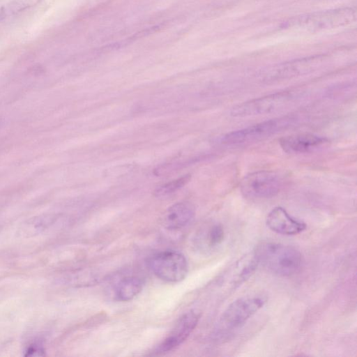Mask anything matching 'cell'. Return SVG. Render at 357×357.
Listing matches in <instances>:
<instances>
[{"mask_svg": "<svg viewBox=\"0 0 357 357\" xmlns=\"http://www.w3.org/2000/svg\"><path fill=\"white\" fill-rule=\"evenodd\" d=\"M252 255L258 264L280 276L296 273L302 264V256L298 250L279 243H261L255 247Z\"/></svg>", "mask_w": 357, "mask_h": 357, "instance_id": "obj_1", "label": "cell"}, {"mask_svg": "<svg viewBox=\"0 0 357 357\" xmlns=\"http://www.w3.org/2000/svg\"><path fill=\"white\" fill-rule=\"evenodd\" d=\"M356 11L351 8H340L317 11L294 17L287 26H296L310 31H319L344 26L356 20Z\"/></svg>", "mask_w": 357, "mask_h": 357, "instance_id": "obj_2", "label": "cell"}, {"mask_svg": "<svg viewBox=\"0 0 357 357\" xmlns=\"http://www.w3.org/2000/svg\"><path fill=\"white\" fill-rule=\"evenodd\" d=\"M295 119L291 116H286L234 130L222 136L221 143L237 145L258 141L286 129L294 123Z\"/></svg>", "mask_w": 357, "mask_h": 357, "instance_id": "obj_3", "label": "cell"}, {"mask_svg": "<svg viewBox=\"0 0 357 357\" xmlns=\"http://www.w3.org/2000/svg\"><path fill=\"white\" fill-rule=\"evenodd\" d=\"M265 302L266 300L261 296L242 297L232 302L220 317L216 335H224L243 326L263 307Z\"/></svg>", "mask_w": 357, "mask_h": 357, "instance_id": "obj_4", "label": "cell"}, {"mask_svg": "<svg viewBox=\"0 0 357 357\" xmlns=\"http://www.w3.org/2000/svg\"><path fill=\"white\" fill-rule=\"evenodd\" d=\"M293 98L290 91L275 92L238 104L231 109L230 114L234 117H247L269 114L285 107Z\"/></svg>", "mask_w": 357, "mask_h": 357, "instance_id": "obj_5", "label": "cell"}, {"mask_svg": "<svg viewBox=\"0 0 357 357\" xmlns=\"http://www.w3.org/2000/svg\"><path fill=\"white\" fill-rule=\"evenodd\" d=\"M149 264L158 278L167 282H179L188 273L187 260L183 254L177 251L158 252L150 258Z\"/></svg>", "mask_w": 357, "mask_h": 357, "instance_id": "obj_6", "label": "cell"}, {"mask_svg": "<svg viewBox=\"0 0 357 357\" xmlns=\"http://www.w3.org/2000/svg\"><path fill=\"white\" fill-rule=\"evenodd\" d=\"M242 193L250 198H271L280 188L278 176L270 171H257L246 175L241 182Z\"/></svg>", "mask_w": 357, "mask_h": 357, "instance_id": "obj_7", "label": "cell"}, {"mask_svg": "<svg viewBox=\"0 0 357 357\" xmlns=\"http://www.w3.org/2000/svg\"><path fill=\"white\" fill-rule=\"evenodd\" d=\"M323 56H314L296 59L275 66L265 70L262 75L266 80H280L304 75L317 69L323 63Z\"/></svg>", "mask_w": 357, "mask_h": 357, "instance_id": "obj_8", "label": "cell"}, {"mask_svg": "<svg viewBox=\"0 0 357 357\" xmlns=\"http://www.w3.org/2000/svg\"><path fill=\"white\" fill-rule=\"evenodd\" d=\"M199 314L190 311L183 314L176 321L169 335L155 350L157 354L169 352L183 343L195 329Z\"/></svg>", "mask_w": 357, "mask_h": 357, "instance_id": "obj_9", "label": "cell"}, {"mask_svg": "<svg viewBox=\"0 0 357 357\" xmlns=\"http://www.w3.org/2000/svg\"><path fill=\"white\" fill-rule=\"evenodd\" d=\"M328 139L317 135L302 133L282 137L279 144L288 153H305L316 151L328 143Z\"/></svg>", "mask_w": 357, "mask_h": 357, "instance_id": "obj_10", "label": "cell"}, {"mask_svg": "<svg viewBox=\"0 0 357 357\" xmlns=\"http://www.w3.org/2000/svg\"><path fill=\"white\" fill-rule=\"evenodd\" d=\"M266 225L273 231L282 235H295L306 229L305 222L291 216L281 206L273 208L266 220Z\"/></svg>", "mask_w": 357, "mask_h": 357, "instance_id": "obj_11", "label": "cell"}, {"mask_svg": "<svg viewBox=\"0 0 357 357\" xmlns=\"http://www.w3.org/2000/svg\"><path fill=\"white\" fill-rule=\"evenodd\" d=\"M195 214L193 206L187 202H181L171 206L162 218L163 226L169 230L181 229L188 225Z\"/></svg>", "mask_w": 357, "mask_h": 357, "instance_id": "obj_12", "label": "cell"}, {"mask_svg": "<svg viewBox=\"0 0 357 357\" xmlns=\"http://www.w3.org/2000/svg\"><path fill=\"white\" fill-rule=\"evenodd\" d=\"M56 218V216L47 214L33 217L20 226L17 234L28 238L43 234L54 225Z\"/></svg>", "mask_w": 357, "mask_h": 357, "instance_id": "obj_13", "label": "cell"}, {"mask_svg": "<svg viewBox=\"0 0 357 357\" xmlns=\"http://www.w3.org/2000/svg\"><path fill=\"white\" fill-rule=\"evenodd\" d=\"M142 285V280L137 276H128L121 279L116 287V299L119 301L132 300L141 291Z\"/></svg>", "mask_w": 357, "mask_h": 357, "instance_id": "obj_14", "label": "cell"}, {"mask_svg": "<svg viewBox=\"0 0 357 357\" xmlns=\"http://www.w3.org/2000/svg\"><path fill=\"white\" fill-rule=\"evenodd\" d=\"M40 0H11L0 8V20L13 16L38 4Z\"/></svg>", "mask_w": 357, "mask_h": 357, "instance_id": "obj_15", "label": "cell"}, {"mask_svg": "<svg viewBox=\"0 0 357 357\" xmlns=\"http://www.w3.org/2000/svg\"><path fill=\"white\" fill-rule=\"evenodd\" d=\"M190 179V175L186 174L177 179L162 184L155 190L153 192L154 196L156 197H167L183 188L189 182Z\"/></svg>", "mask_w": 357, "mask_h": 357, "instance_id": "obj_16", "label": "cell"}, {"mask_svg": "<svg viewBox=\"0 0 357 357\" xmlns=\"http://www.w3.org/2000/svg\"><path fill=\"white\" fill-rule=\"evenodd\" d=\"M224 238L225 232L223 227L220 225H214L208 232V244L210 247H215L223 241Z\"/></svg>", "mask_w": 357, "mask_h": 357, "instance_id": "obj_17", "label": "cell"}, {"mask_svg": "<svg viewBox=\"0 0 357 357\" xmlns=\"http://www.w3.org/2000/svg\"><path fill=\"white\" fill-rule=\"evenodd\" d=\"M43 349L38 344H33L28 347L26 356H42L43 355Z\"/></svg>", "mask_w": 357, "mask_h": 357, "instance_id": "obj_18", "label": "cell"}]
</instances>
